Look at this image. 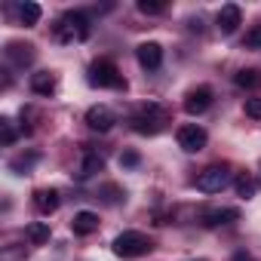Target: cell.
Listing matches in <instances>:
<instances>
[{"mask_svg":"<svg viewBox=\"0 0 261 261\" xmlns=\"http://www.w3.org/2000/svg\"><path fill=\"white\" fill-rule=\"evenodd\" d=\"M139 13H145V16H160V13H166V4H160V0H139Z\"/></svg>","mask_w":261,"mask_h":261,"instance_id":"22","label":"cell"},{"mask_svg":"<svg viewBox=\"0 0 261 261\" xmlns=\"http://www.w3.org/2000/svg\"><path fill=\"white\" fill-rule=\"evenodd\" d=\"M89 83L101 89H126V77L120 74V68L111 59H98L89 65Z\"/></svg>","mask_w":261,"mask_h":261,"instance_id":"4","label":"cell"},{"mask_svg":"<svg viewBox=\"0 0 261 261\" xmlns=\"http://www.w3.org/2000/svg\"><path fill=\"white\" fill-rule=\"evenodd\" d=\"M34 209L40 215H53L59 209V191L56 188H37L34 191Z\"/></svg>","mask_w":261,"mask_h":261,"instance_id":"11","label":"cell"},{"mask_svg":"<svg viewBox=\"0 0 261 261\" xmlns=\"http://www.w3.org/2000/svg\"><path fill=\"white\" fill-rule=\"evenodd\" d=\"M114 123H117V114L108 105H92L86 111V126L95 129V133H108V129H114Z\"/></svg>","mask_w":261,"mask_h":261,"instance_id":"7","label":"cell"},{"mask_svg":"<svg viewBox=\"0 0 261 261\" xmlns=\"http://www.w3.org/2000/svg\"><path fill=\"white\" fill-rule=\"evenodd\" d=\"M175 139H178V148H181V151H188V154H197V151H203V148H206V142H209L206 129H203V126H197V123L178 126Z\"/></svg>","mask_w":261,"mask_h":261,"instance_id":"6","label":"cell"},{"mask_svg":"<svg viewBox=\"0 0 261 261\" xmlns=\"http://www.w3.org/2000/svg\"><path fill=\"white\" fill-rule=\"evenodd\" d=\"M53 37L59 40V43H74V40H86L89 37V19L83 16V13H77V10H71V13H65L59 22H56V28H53Z\"/></svg>","mask_w":261,"mask_h":261,"instance_id":"2","label":"cell"},{"mask_svg":"<svg viewBox=\"0 0 261 261\" xmlns=\"http://www.w3.org/2000/svg\"><path fill=\"white\" fill-rule=\"evenodd\" d=\"M246 117H252V120H261V98L258 95H252V98H246Z\"/></svg>","mask_w":261,"mask_h":261,"instance_id":"25","label":"cell"},{"mask_svg":"<svg viewBox=\"0 0 261 261\" xmlns=\"http://www.w3.org/2000/svg\"><path fill=\"white\" fill-rule=\"evenodd\" d=\"M40 16H43L40 4H31V0H28V4H22V7H19V22H22L25 28H34V25L40 22Z\"/></svg>","mask_w":261,"mask_h":261,"instance_id":"19","label":"cell"},{"mask_svg":"<svg viewBox=\"0 0 261 261\" xmlns=\"http://www.w3.org/2000/svg\"><path fill=\"white\" fill-rule=\"evenodd\" d=\"M71 230L77 233V237H89V233H95L98 230V215L95 212H77L74 215V221H71Z\"/></svg>","mask_w":261,"mask_h":261,"instance_id":"14","label":"cell"},{"mask_svg":"<svg viewBox=\"0 0 261 261\" xmlns=\"http://www.w3.org/2000/svg\"><path fill=\"white\" fill-rule=\"evenodd\" d=\"M230 261H255V258H252V255H249V252H237V255H233V258H230Z\"/></svg>","mask_w":261,"mask_h":261,"instance_id":"27","label":"cell"},{"mask_svg":"<svg viewBox=\"0 0 261 261\" xmlns=\"http://www.w3.org/2000/svg\"><path fill=\"white\" fill-rule=\"evenodd\" d=\"M249 49H261V25H252L249 31H246V40H243Z\"/></svg>","mask_w":261,"mask_h":261,"instance_id":"24","label":"cell"},{"mask_svg":"<svg viewBox=\"0 0 261 261\" xmlns=\"http://www.w3.org/2000/svg\"><path fill=\"white\" fill-rule=\"evenodd\" d=\"M7 59H10L13 65H19V68H25V65L34 62V46H31V43L13 40V43H7Z\"/></svg>","mask_w":261,"mask_h":261,"instance_id":"13","label":"cell"},{"mask_svg":"<svg viewBox=\"0 0 261 261\" xmlns=\"http://www.w3.org/2000/svg\"><path fill=\"white\" fill-rule=\"evenodd\" d=\"M215 22H218V31H221V34H233V31L243 25V10H240L237 4H224V7L218 10Z\"/></svg>","mask_w":261,"mask_h":261,"instance_id":"9","label":"cell"},{"mask_svg":"<svg viewBox=\"0 0 261 261\" xmlns=\"http://www.w3.org/2000/svg\"><path fill=\"white\" fill-rule=\"evenodd\" d=\"M120 163H123L126 169H133V166H139V154H136V151H126V154L120 157Z\"/></svg>","mask_w":261,"mask_h":261,"instance_id":"26","label":"cell"},{"mask_svg":"<svg viewBox=\"0 0 261 261\" xmlns=\"http://www.w3.org/2000/svg\"><path fill=\"white\" fill-rule=\"evenodd\" d=\"M31 89L37 95H53L59 89V80H56L53 71H37V74H31Z\"/></svg>","mask_w":261,"mask_h":261,"instance_id":"15","label":"cell"},{"mask_svg":"<svg viewBox=\"0 0 261 261\" xmlns=\"http://www.w3.org/2000/svg\"><path fill=\"white\" fill-rule=\"evenodd\" d=\"M0 142H4V145H13L16 142V129H13V120L10 117L0 120Z\"/></svg>","mask_w":261,"mask_h":261,"instance_id":"23","label":"cell"},{"mask_svg":"<svg viewBox=\"0 0 261 261\" xmlns=\"http://www.w3.org/2000/svg\"><path fill=\"white\" fill-rule=\"evenodd\" d=\"M233 185H237V194H240L243 200H252V197L258 194V181H255L252 175H246V172H243V175H240Z\"/></svg>","mask_w":261,"mask_h":261,"instance_id":"21","label":"cell"},{"mask_svg":"<svg viewBox=\"0 0 261 261\" xmlns=\"http://www.w3.org/2000/svg\"><path fill=\"white\" fill-rule=\"evenodd\" d=\"M227 185H230V169L224 163H212L197 175V191H203V194H218Z\"/></svg>","mask_w":261,"mask_h":261,"instance_id":"5","label":"cell"},{"mask_svg":"<svg viewBox=\"0 0 261 261\" xmlns=\"http://www.w3.org/2000/svg\"><path fill=\"white\" fill-rule=\"evenodd\" d=\"M209 105H212V89H209V86H197V89H191V92L185 95V111H188L191 117L209 111Z\"/></svg>","mask_w":261,"mask_h":261,"instance_id":"10","label":"cell"},{"mask_svg":"<svg viewBox=\"0 0 261 261\" xmlns=\"http://www.w3.org/2000/svg\"><path fill=\"white\" fill-rule=\"evenodd\" d=\"M230 221H240V209H233V206L203 212V224L206 227H221V224H230Z\"/></svg>","mask_w":261,"mask_h":261,"instance_id":"12","label":"cell"},{"mask_svg":"<svg viewBox=\"0 0 261 261\" xmlns=\"http://www.w3.org/2000/svg\"><path fill=\"white\" fill-rule=\"evenodd\" d=\"M111 249H114L117 258H142V255H148V252L154 249V243H151V237L142 233V230H123V233L114 240Z\"/></svg>","mask_w":261,"mask_h":261,"instance_id":"3","label":"cell"},{"mask_svg":"<svg viewBox=\"0 0 261 261\" xmlns=\"http://www.w3.org/2000/svg\"><path fill=\"white\" fill-rule=\"evenodd\" d=\"M25 237H28L31 246H43V243L49 240V224H46V221H31V224L25 227Z\"/></svg>","mask_w":261,"mask_h":261,"instance_id":"18","label":"cell"},{"mask_svg":"<svg viewBox=\"0 0 261 261\" xmlns=\"http://www.w3.org/2000/svg\"><path fill=\"white\" fill-rule=\"evenodd\" d=\"M129 123H133V129H136L139 136H157V133H163V129H166L169 114H166L163 105L148 101V105H142L133 117H129Z\"/></svg>","mask_w":261,"mask_h":261,"instance_id":"1","label":"cell"},{"mask_svg":"<svg viewBox=\"0 0 261 261\" xmlns=\"http://www.w3.org/2000/svg\"><path fill=\"white\" fill-rule=\"evenodd\" d=\"M101 169H105V160H101L98 154H86V157H83V163H80L77 178H83V181H86V178H95Z\"/></svg>","mask_w":261,"mask_h":261,"instance_id":"17","label":"cell"},{"mask_svg":"<svg viewBox=\"0 0 261 261\" xmlns=\"http://www.w3.org/2000/svg\"><path fill=\"white\" fill-rule=\"evenodd\" d=\"M37 160H40V154H37V151H31V154H19V157H13V160H10V169L22 175V172H28Z\"/></svg>","mask_w":261,"mask_h":261,"instance_id":"20","label":"cell"},{"mask_svg":"<svg viewBox=\"0 0 261 261\" xmlns=\"http://www.w3.org/2000/svg\"><path fill=\"white\" fill-rule=\"evenodd\" d=\"M136 59H139V65H142L145 71H157V68L163 65V46H160V43H154V40L139 43Z\"/></svg>","mask_w":261,"mask_h":261,"instance_id":"8","label":"cell"},{"mask_svg":"<svg viewBox=\"0 0 261 261\" xmlns=\"http://www.w3.org/2000/svg\"><path fill=\"white\" fill-rule=\"evenodd\" d=\"M233 83H237L240 89H249V92H258V89H261V71H258V68H243V71H237V77H233Z\"/></svg>","mask_w":261,"mask_h":261,"instance_id":"16","label":"cell"}]
</instances>
